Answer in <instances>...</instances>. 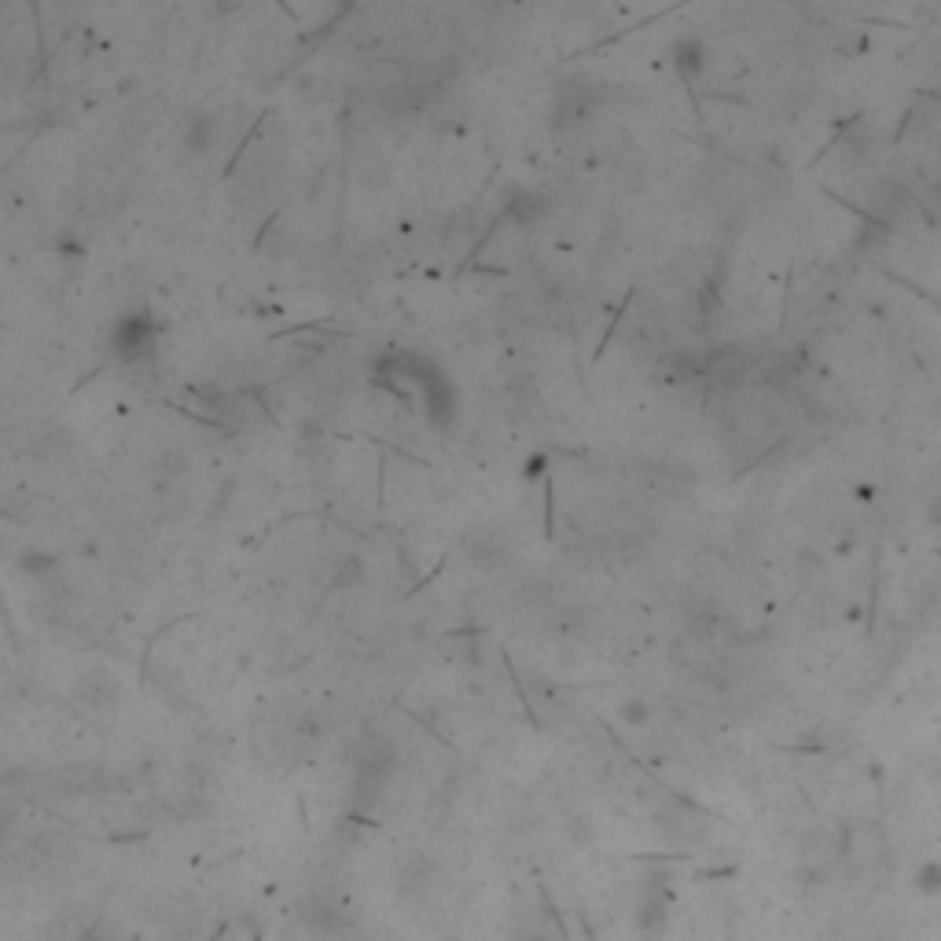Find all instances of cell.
Masks as SVG:
<instances>
[{"label":"cell","mask_w":941,"mask_h":941,"mask_svg":"<svg viewBox=\"0 0 941 941\" xmlns=\"http://www.w3.org/2000/svg\"><path fill=\"white\" fill-rule=\"evenodd\" d=\"M923 519H927L930 530H941V493H934V497L927 500V508H923Z\"/></svg>","instance_id":"obj_7"},{"label":"cell","mask_w":941,"mask_h":941,"mask_svg":"<svg viewBox=\"0 0 941 941\" xmlns=\"http://www.w3.org/2000/svg\"><path fill=\"white\" fill-rule=\"evenodd\" d=\"M210 140H214V122H210L206 114H195L192 122H188V148L206 151L210 148Z\"/></svg>","instance_id":"obj_5"},{"label":"cell","mask_w":941,"mask_h":941,"mask_svg":"<svg viewBox=\"0 0 941 941\" xmlns=\"http://www.w3.org/2000/svg\"><path fill=\"white\" fill-rule=\"evenodd\" d=\"M622 717L629 725H647V721H651V706H647L644 699H629V703L622 706Z\"/></svg>","instance_id":"obj_6"},{"label":"cell","mask_w":941,"mask_h":941,"mask_svg":"<svg viewBox=\"0 0 941 941\" xmlns=\"http://www.w3.org/2000/svg\"><path fill=\"white\" fill-rule=\"evenodd\" d=\"M15 567L23 570V574H34V578H41V574H48V570L56 567V556H52V552H45V548H26V552H19Z\"/></svg>","instance_id":"obj_4"},{"label":"cell","mask_w":941,"mask_h":941,"mask_svg":"<svg viewBox=\"0 0 941 941\" xmlns=\"http://www.w3.org/2000/svg\"><path fill=\"white\" fill-rule=\"evenodd\" d=\"M912 890L923 897L941 894V861H919L912 872Z\"/></svg>","instance_id":"obj_3"},{"label":"cell","mask_w":941,"mask_h":941,"mask_svg":"<svg viewBox=\"0 0 941 941\" xmlns=\"http://www.w3.org/2000/svg\"><path fill=\"white\" fill-rule=\"evenodd\" d=\"M85 941H111L107 934H96V938H85Z\"/></svg>","instance_id":"obj_9"},{"label":"cell","mask_w":941,"mask_h":941,"mask_svg":"<svg viewBox=\"0 0 941 941\" xmlns=\"http://www.w3.org/2000/svg\"><path fill=\"white\" fill-rule=\"evenodd\" d=\"M669 56H673V67L681 70L684 81H695L699 74H706V63H710V52H706V41L695 34H684L673 41V48H669Z\"/></svg>","instance_id":"obj_2"},{"label":"cell","mask_w":941,"mask_h":941,"mask_svg":"<svg viewBox=\"0 0 941 941\" xmlns=\"http://www.w3.org/2000/svg\"><path fill=\"white\" fill-rule=\"evenodd\" d=\"M857 497H861V500H872V497H875V486H868V482H861V486H857Z\"/></svg>","instance_id":"obj_8"},{"label":"cell","mask_w":941,"mask_h":941,"mask_svg":"<svg viewBox=\"0 0 941 941\" xmlns=\"http://www.w3.org/2000/svg\"><path fill=\"white\" fill-rule=\"evenodd\" d=\"M151 346H155V320L148 313H125L118 324H114V350L122 361H140L148 357Z\"/></svg>","instance_id":"obj_1"}]
</instances>
